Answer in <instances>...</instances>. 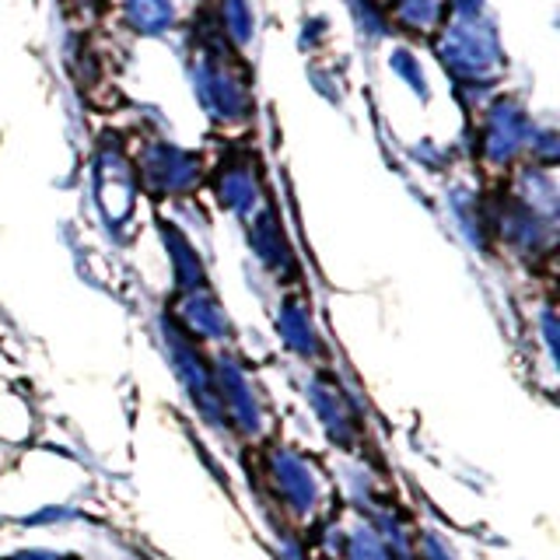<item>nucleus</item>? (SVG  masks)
Instances as JSON below:
<instances>
[{
  "instance_id": "4",
  "label": "nucleus",
  "mask_w": 560,
  "mask_h": 560,
  "mask_svg": "<svg viewBox=\"0 0 560 560\" xmlns=\"http://www.w3.org/2000/svg\"><path fill=\"white\" fill-rule=\"evenodd\" d=\"M308 399H312V410L319 417V424L326 428V434L337 442L340 448H350L361 438V417H358V407L354 399H350L337 378L329 375H315L308 382Z\"/></svg>"
},
{
  "instance_id": "9",
  "label": "nucleus",
  "mask_w": 560,
  "mask_h": 560,
  "mask_svg": "<svg viewBox=\"0 0 560 560\" xmlns=\"http://www.w3.org/2000/svg\"><path fill=\"white\" fill-rule=\"evenodd\" d=\"M249 242H253V249L259 256V262L267 267L277 280H284L291 270H294V256L288 249V242L284 235H280V224L277 218L270 214H256L253 218V228H249Z\"/></svg>"
},
{
  "instance_id": "1",
  "label": "nucleus",
  "mask_w": 560,
  "mask_h": 560,
  "mask_svg": "<svg viewBox=\"0 0 560 560\" xmlns=\"http://www.w3.org/2000/svg\"><path fill=\"white\" fill-rule=\"evenodd\" d=\"M262 483L294 522H319L329 515V483L323 469L302 452L288 445H270L262 452Z\"/></svg>"
},
{
  "instance_id": "11",
  "label": "nucleus",
  "mask_w": 560,
  "mask_h": 560,
  "mask_svg": "<svg viewBox=\"0 0 560 560\" xmlns=\"http://www.w3.org/2000/svg\"><path fill=\"white\" fill-rule=\"evenodd\" d=\"M224 25H228V35H232L235 43L249 39L253 18H249V11H245V0H224Z\"/></svg>"
},
{
  "instance_id": "8",
  "label": "nucleus",
  "mask_w": 560,
  "mask_h": 560,
  "mask_svg": "<svg viewBox=\"0 0 560 560\" xmlns=\"http://www.w3.org/2000/svg\"><path fill=\"white\" fill-rule=\"evenodd\" d=\"M218 200L242 218H256L262 189L253 162H228L218 172Z\"/></svg>"
},
{
  "instance_id": "7",
  "label": "nucleus",
  "mask_w": 560,
  "mask_h": 560,
  "mask_svg": "<svg viewBox=\"0 0 560 560\" xmlns=\"http://www.w3.org/2000/svg\"><path fill=\"white\" fill-rule=\"evenodd\" d=\"M277 332H280V340H284V347L298 358L315 361L323 354V337H319V329H315L312 308L302 302V298H288V302L280 305Z\"/></svg>"
},
{
  "instance_id": "6",
  "label": "nucleus",
  "mask_w": 560,
  "mask_h": 560,
  "mask_svg": "<svg viewBox=\"0 0 560 560\" xmlns=\"http://www.w3.org/2000/svg\"><path fill=\"white\" fill-rule=\"evenodd\" d=\"M529 144V122L515 109V105H494V113L487 116L483 130V158L494 165H508L512 158Z\"/></svg>"
},
{
  "instance_id": "2",
  "label": "nucleus",
  "mask_w": 560,
  "mask_h": 560,
  "mask_svg": "<svg viewBox=\"0 0 560 560\" xmlns=\"http://www.w3.org/2000/svg\"><path fill=\"white\" fill-rule=\"evenodd\" d=\"M445 63L466 81H483L498 67V43L487 25H477V14H466L459 25L445 35Z\"/></svg>"
},
{
  "instance_id": "13",
  "label": "nucleus",
  "mask_w": 560,
  "mask_h": 560,
  "mask_svg": "<svg viewBox=\"0 0 560 560\" xmlns=\"http://www.w3.org/2000/svg\"><path fill=\"white\" fill-rule=\"evenodd\" d=\"M284 560H308V557H305L302 550H288V553H284Z\"/></svg>"
},
{
  "instance_id": "5",
  "label": "nucleus",
  "mask_w": 560,
  "mask_h": 560,
  "mask_svg": "<svg viewBox=\"0 0 560 560\" xmlns=\"http://www.w3.org/2000/svg\"><path fill=\"white\" fill-rule=\"evenodd\" d=\"M140 175L154 186L158 192H186L197 186L200 179V165L197 158L179 151L175 144H151L140 154Z\"/></svg>"
},
{
  "instance_id": "12",
  "label": "nucleus",
  "mask_w": 560,
  "mask_h": 560,
  "mask_svg": "<svg viewBox=\"0 0 560 560\" xmlns=\"http://www.w3.org/2000/svg\"><path fill=\"white\" fill-rule=\"evenodd\" d=\"M11 560H63V557L49 553V550H25V553H18V557H11Z\"/></svg>"
},
{
  "instance_id": "10",
  "label": "nucleus",
  "mask_w": 560,
  "mask_h": 560,
  "mask_svg": "<svg viewBox=\"0 0 560 560\" xmlns=\"http://www.w3.org/2000/svg\"><path fill=\"white\" fill-rule=\"evenodd\" d=\"M127 18L137 32L144 35H158L172 25V0H127Z\"/></svg>"
},
{
  "instance_id": "3",
  "label": "nucleus",
  "mask_w": 560,
  "mask_h": 560,
  "mask_svg": "<svg viewBox=\"0 0 560 560\" xmlns=\"http://www.w3.org/2000/svg\"><path fill=\"white\" fill-rule=\"evenodd\" d=\"M214 385H218L228 428H235V431L249 434V438L262 434V402H259V396L253 389L249 375H245V368L221 358L214 364Z\"/></svg>"
}]
</instances>
